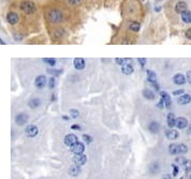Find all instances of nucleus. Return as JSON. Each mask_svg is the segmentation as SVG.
<instances>
[{
  "label": "nucleus",
  "mask_w": 191,
  "mask_h": 179,
  "mask_svg": "<svg viewBox=\"0 0 191 179\" xmlns=\"http://www.w3.org/2000/svg\"><path fill=\"white\" fill-rule=\"evenodd\" d=\"M185 162H186V159L184 158L183 156L177 157L176 159H175V163H176V164H178V165H182V166H183Z\"/></svg>",
  "instance_id": "obj_29"
},
{
  "label": "nucleus",
  "mask_w": 191,
  "mask_h": 179,
  "mask_svg": "<svg viewBox=\"0 0 191 179\" xmlns=\"http://www.w3.org/2000/svg\"><path fill=\"white\" fill-rule=\"evenodd\" d=\"M142 94H143L144 98H147V99H150V100H152L155 98V95H154V93L152 91H150L149 89H146L142 91Z\"/></svg>",
  "instance_id": "obj_23"
},
{
  "label": "nucleus",
  "mask_w": 191,
  "mask_h": 179,
  "mask_svg": "<svg viewBox=\"0 0 191 179\" xmlns=\"http://www.w3.org/2000/svg\"><path fill=\"white\" fill-rule=\"evenodd\" d=\"M159 172V164L157 162H153L150 165V173L151 174H157Z\"/></svg>",
  "instance_id": "obj_25"
},
{
  "label": "nucleus",
  "mask_w": 191,
  "mask_h": 179,
  "mask_svg": "<svg viewBox=\"0 0 191 179\" xmlns=\"http://www.w3.org/2000/svg\"><path fill=\"white\" fill-rule=\"evenodd\" d=\"M189 179H191V176H190V177H189Z\"/></svg>",
  "instance_id": "obj_46"
},
{
  "label": "nucleus",
  "mask_w": 191,
  "mask_h": 179,
  "mask_svg": "<svg viewBox=\"0 0 191 179\" xmlns=\"http://www.w3.org/2000/svg\"><path fill=\"white\" fill-rule=\"evenodd\" d=\"M185 37H187V39H191V28H189L188 30L186 31Z\"/></svg>",
  "instance_id": "obj_38"
},
{
  "label": "nucleus",
  "mask_w": 191,
  "mask_h": 179,
  "mask_svg": "<svg viewBox=\"0 0 191 179\" xmlns=\"http://www.w3.org/2000/svg\"><path fill=\"white\" fill-rule=\"evenodd\" d=\"M68 2L71 6H77V4H79L81 2V0H68Z\"/></svg>",
  "instance_id": "obj_36"
},
{
  "label": "nucleus",
  "mask_w": 191,
  "mask_h": 179,
  "mask_svg": "<svg viewBox=\"0 0 191 179\" xmlns=\"http://www.w3.org/2000/svg\"><path fill=\"white\" fill-rule=\"evenodd\" d=\"M129 29H130L131 31H133V32H138L139 29H140V24L137 21H133L130 26H129Z\"/></svg>",
  "instance_id": "obj_26"
},
{
  "label": "nucleus",
  "mask_w": 191,
  "mask_h": 179,
  "mask_svg": "<svg viewBox=\"0 0 191 179\" xmlns=\"http://www.w3.org/2000/svg\"><path fill=\"white\" fill-rule=\"evenodd\" d=\"M188 126V120L186 117H183V116H180V117L176 118V127L178 129H185L186 127Z\"/></svg>",
  "instance_id": "obj_12"
},
{
  "label": "nucleus",
  "mask_w": 191,
  "mask_h": 179,
  "mask_svg": "<svg viewBox=\"0 0 191 179\" xmlns=\"http://www.w3.org/2000/svg\"><path fill=\"white\" fill-rule=\"evenodd\" d=\"M163 179H172V177L170 176V175H168V174H167V175H165V176L163 177Z\"/></svg>",
  "instance_id": "obj_44"
},
{
  "label": "nucleus",
  "mask_w": 191,
  "mask_h": 179,
  "mask_svg": "<svg viewBox=\"0 0 191 179\" xmlns=\"http://www.w3.org/2000/svg\"><path fill=\"white\" fill-rule=\"evenodd\" d=\"M182 19L186 24H190L191 22V12L190 11H185L182 13Z\"/></svg>",
  "instance_id": "obj_22"
},
{
  "label": "nucleus",
  "mask_w": 191,
  "mask_h": 179,
  "mask_svg": "<svg viewBox=\"0 0 191 179\" xmlns=\"http://www.w3.org/2000/svg\"><path fill=\"white\" fill-rule=\"evenodd\" d=\"M48 19L53 24H58L63 19V13L60 10H51L47 15Z\"/></svg>",
  "instance_id": "obj_2"
},
{
  "label": "nucleus",
  "mask_w": 191,
  "mask_h": 179,
  "mask_svg": "<svg viewBox=\"0 0 191 179\" xmlns=\"http://www.w3.org/2000/svg\"><path fill=\"white\" fill-rule=\"evenodd\" d=\"M73 161H75V164H78V165H80V166H82V165L85 164L86 161H87V157H86V155H84V154L75 155V158H73Z\"/></svg>",
  "instance_id": "obj_9"
},
{
  "label": "nucleus",
  "mask_w": 191,
  "mask_h": 179,
  "mask_svg": "<svg viewBox=\"0 0 191 179\" xmlns=\"http://www.w3.org/2000/svg\"><path fill=\"white\" fill-rule=\"evenodd\" d=\"M70 150H71V153H73L75 155L83 154L84 150H85V146H84L83 143L77 142L75 144H73V145L70 147Z\"/></svg>",
  "instance_id": "obj_3"
},
{
  "label": "nucleus",
  "mask_w": 191,
  "mask_h": 179,
  "mask_svg": "<svg viewBox=\"0 0 191 179\" xmlns=\"http://www.w3.org/2000/svg\"><path fill=\"white\" fill-rule=\"evenodd\" d=\"M26 134L28 135L29 137H34L38 134V128L35 126V125H29L27 128H26Z\"/></svg>",
  "instance_id": "obj_6"
},
{
  "label": "nucleus",
  "mask_w": 191,
  "mask_h": 179,
  "mask_svg": "<svg viewBox=\"0 0 191 179\" xmlns=\"http://www.w3.org/2000/svg\"><path fill=\"white\" fill-rule=\"evenodd\" d=\"M70 115H71V117L77 118V117H79V115H80V113H79L78 110L71 109V110H70Z\"/></svg>",
  "instance_id": "obj_34"
},
{
  "label": "nucleus",
  "mask_w": 191,
  "mask_h": 179,
  "mask_svg": "<svg viewBox=\"0 0 191 179\" xmlns=\"http://www.w3.org/2000/svg\"><path fill=\"white\" fill-rule=\"evenodd\" d=\"M46 83H47V78H46L45 76H38V77H36V79H35L36 87L43 89V87H45Z\"/></svg>",
  "instance_id": "obj_11"
},
{
  "label": "nucleus",
  "mask_w": 191,
  "mask_h": 179,
  "mask_svg": "<svg viewBox=\"0 0 191 179\" xmlns=\"http://www.w3.org/2000/svg\"><path fill=\"white\" fill-rule=\"evenodd\" d=\"M29 120V116L26 113H19V114L17 115L16 118H15V122L18 126H22V125H25Z\"/></svg>",
  "instance_id": "obj_7"
},
{
  "label": "nucleus",
  "mask_w": 191,
  "mask_h": 179,
  "mask_svg": "<svg viewBox=\"0 0 191 179\" xmlns=\"http://www.w3.org/2000/svg\"><path fill=\"white\" fill-rule=\"evenodd\" d=\"M178 151H180V155H185L187 154L188 151V146L182 143V144H178Z\"/></svg>",
  "instance_id": "obj_27"
},
{
  "label": "nucleus",
  "mask_w": 191,
  "mask_h": 179,
  "mask_svg": "<svg viewBox=\"0 0 191 179\" xmlns=\"http://www.w3.org/2000/svg\"><path fill=\"white\" fill-rule=\"evenodd\" d=\"M71 129H73V130H81V127L79 125H72Z\"/></svg>",
  "instance_id": "obj_43"
},
{
  "label": "nucleus",
  "mask_w": 191,
  "mask_h": 179,
  "mask_svg": "<svg viewBox=\"0 0 191 179\" xmlns=\"http://www.w3.org/2000/svg\"><path fill=\"white\" fill-rule=\"evenodd\" d=\"M172 168H173V176H176L178 173V168L175 164H172Z\"/></svg>",
  "instance_id": "obj_37"
},
{
  "label": "nucleus",
  "mask_w": 191,
  "mask_h": 179,
  "mask_svg": "<svg viewBox=\"0 0 191 179\" xmlns=\"http://www.w3.org/2000/svg\"><path fill=\"white\" fill-rule=\"evenodd\" d=\"M83 140L85 143H87V144H90V143L92 142V137H90V135H88V134H83Z\"/></svg>",
  "instance_id": "obj_33"
},
{
  "label": "nucleus",
  "mask_w": 191,
  "mask_h": 179,
  "mask_svg": "<svg viewBox=\"0 0 191 179\" xmlns=\"http://www.w3.org/2000/svg\"><path fill=\"white\" fill-rule=\"evenodd\" d=\"M138 61L140 62V64H141V66H143V65L146 64V62H147V59H144V58H139Z\"/></svg>",
  "instance_id": "obj_41"
},
{
  "label": "nucleus",
  "mask_w": 191,
  "mask_h": 179,
  "mask_svg": "<svg viewBox=\"0 0 191 179\" xmlns=\"http://www.w3.org/2000/svg\"><path fill=\"white\" fill-rule=\"evenodd\" d=\"M58 69H49L48 72H49L50 74H53V75H60L61 74V72H56Z\"/></svg>",
  "instance_id": "obj_40"
},
{
  "label": "nucleus",
  "mask_w": 191,
  "mask_h": 179,
  "mask_svg": "<svg viewBox=\"0 0 191 179\" xmlns=\"http://www.w3.org/2000/svg\"><path fill=\"white\" fill-rule=\"evenodd\" d=\"M188 134H190V135H191V125L189 126V128H188Z\"/></svg>",
  "instance_id": "obj_45"
},
{
  "label": "nucleus",
  "mask_w": 191,
  "mask_h": 179,
  "mask_svg": "<svg viewBox=\"0 0 191 179\" xmlns=\"http://www.w3.org/2000/svg\"><path fill=\"white\" fill-rule=\"evenodd\" d=\"M160 95V100L163 102L165 107L167 109H170L171 108V98H170V95L167 92H160L159 93Z\"/></svg>",
  "instance_id": "obj_5"
},
{
  "label": "nucleus",
  "mask_w": 191,
  "mask_h": 179,
  "mask_svg": "<svg viewBox=\"0 0 191 179\" xmlns=\"http://www.w3.org/2000/svg\"><path fill=\"white\" fill-rule=\"evenodd\" d=\"M20 9H21V11L23 13H26V14H32V13H34L36 11V6L32 1L26 0V1H22L21 2Z\"/></svg>",
  "instance_id": "obj_1"
},
{
  "label": "nucleus",
  "mask_w": 191,
  "mask_h": 179,
  "mask_svg": "<svg viewBox=\"0 0 191 179\" xmlns=\"http://www.w3.org/2000/svg\"><path fill=\"white\" fill-rule=\"evenodd\" d=\"M54 85H55V79H54V77H52V78H50V80H49V87L50 89H53Z\"/></svg>",
  "instance_id": "obj_35"
},
{
  "label": "nucleus",
  "mask_w": 191,
  "mask_h": 179,
  "mask_svg": "<svg viewBox=\"0 0 191 179\" xmlns=\"http://www.w3.org/2000/svg\"><path fill=\"white\" fill-rule=\"evenodd\" d=\"M80 173H81L80 165L73 164L69 168V175H71V176L77 177V176H79V175H80Z\"/></svg>",
  "instance_id": "obj_17"
},
{
  "label": "nucleus",
  "mask_w": 191,
  "mask_h": 179,
  "mask_svg": "<svg viewBox=\"0 0 191 179\" xmlns=\"http://www.w3.org/2000/svg\"><path fill=\"white\" fill-rule=\"evenodd\" d=\"M185 11H187V3L184 2V1L177 2L176 6H175V12L178 13V14H182Z\"/></svg>",
  "instance_id": "obj_14"
},
{
  "label": "nucleus",
  "mask_w": 191,
  "mask_h": 179,
  "mask_svg": "<svg viewBox=\"0 0 191 179\" xmlns=\"http://www.w3.org/2000/svg\"><path fill=\"white\" fill-rule=\"evenodd\" d=\"M73 65L78 70H81L85 67V61H84L83 58H75L73 60Z\"/></svg>",
  "instance_id": "obj_15"
},
{
  "label": "nucleus",
  "mask_w": 191,
  "mask_h": 179,
  "mask_svg": "<svg viewBox=\"0 0 191 179\" xmlns=\"http://www.w3.org/2000/svg\"><path fill=\"white\" fill-rule=\"evenodd\" d=\"M148 129H149L150 132H152V133H157L159 130H160V126H159V124L157 122H151L149 124V126H148Z\"/></svg>",
  "instance_id": "obj_18"
},
{
  "label": "nucleus",
  "mask_w": 191,
  "mask_h": 179,
  "mask_svg": "<svg viewBox=\"0 0 191 179\" xmlns=\"http://www.w3.org/2000/svg\"><path fill=\"white\" fill-rule=\"evenodd\" d=\"M166 137H167V139H169V140L174 141V140H177V139H178L180 133H178V131L174 130L173 128H170L169 130H167L166 131Z\"/></svg>",
  "instance_id": "obj_10"
},
{
  "label": "nucleus",
  "mask_w": 191,
  "mask_h": 179,
  "mask_svg": "<svg viewBox=\"0 0 191 179\" xmlns=\"http://www.w3.org/2000/svg\"><path fill=\"white\" fill-rule=\"evenodd\" d=\"M187 81L191 84V70H189L188 73H187Z\"/></svg>",
  "instance_id": "obj_42"
},
{
  "label": "nucleus",
  "mask_w": 191,
  "mask_h": 179,
  "mask_svg": "<svg viewBox=\"0 0 191 179\" xmlns=\"http://www.w3.org/2000/svg\"><path fill=\"white\" fill-rule=\"evenodd\" d=\"M191 101V96L189 94H182L177 98V102L180 105H187Z\"/></svg>",
  "instance_id": "obj_13"
},
{
  "label": "nucleus",
  "mask_w": 191,
  "mask_h": 179,
  "mask_svg": "<svg viewBox=\"0 0 191 179\" xmlns=\"http://www.w3.org/2000/svg\"><path fill=\"white\" fill-rule=\"evenodd\" d=\"M182 94H184V90H177L173 92V95H182Z\"/></svg>",
  "instance_id": "obj_39"
},
{
  "label": "nucleus",
  "mask_w": 191,
  "mask_h": 179,
  "mask_svg": "<svg viewBox=\"0 0 191 179\" xmlns=\"http://www.w3.org/2000/svg\"><path fill=\"white\" fill-rule=\"evenodd\" d=\"M167 124L169 128H173L174 126H176V117L173 113H169L167 116Z\"/></svg>",
  "instance_id": "obj_16"
},
{
  "label": "nucleus",
  "mask_w": 191,
  "mask_h": 179,
  "mask_svg": "<svg viewBox=\"0 0 191 179\" xmlns=\"http://www.w3.org/2000/svg\"><path fill=\"white\" fill-rule=\"evenodd\" d=\"M169 153L171 155H180V151H178V144H175V143H172L169 145Z\"/></svg>",
  "instance_id": "obj_21"
},
{
  "label": "nucleus",
  "mask_w": 191,
  "mask_h": 179,
  "mask_svg": "<svg viewBox=\"0 0 191 179\" xmlns=\"http://www.w3.org/2000/svg\"><path fill=\"white\" fill-rule=\"evenodd\" d=\"M39 105H40V99L39 98H33V99H31L29 101V107L32 108V109H35V108L39 107Z\"/></svg>",
  "instance_id": "obj_24"
},
{
  "label": "nucleus",
  "mask_w": 191,
  "mask_h": 179,
  "mask_svg": "<svg viewBox=\"0 0 191 179\" xmlns=\"http://www.w3.org/2000/svg\"><path fill=\"white\" fill-rule=\"evenodd\" d=\"M6 20H8V22L10 25H15V24H17L18 20H19V16H18L15 12H10V13H8V15H6Z\"/></svg>",
  "instance_id": "obj_8"
},
{
  "label": "nucleus",
  "mask_w": 191,
  "mask_h": 179,
  "mask_svg": "<svg viewBox=\"0 0 191 179\" xmlns=\"http://www.w3.org/2000/svg\"><path fill=\"white\" fill-rule=\"evenodd\" d=\"M148 73V79H149V82H156V75L155 73H153L152 70H147Z\"/></svg>",
  "instance_id": "obj_28"
},
{
  "label": "nucleus",
  "mask_w": 191,
  "mask_h": 179,
  "mask_svg": "<svg viewBox=\"0 0 191 179\" xmlns=\"http://www.w3.org/2000/svg\"><path fill=\"white\" fill-rule=\"evenodd\" d=\"M184 168H185L186 172L191 171V160H186V162L184 163Z\"/></svg>",
  "instance_id": "obj_32"
},
{
  "label": "nucleus",
  "mask_w": 191,
  "mask_h": 179,
  "mask_svg": "<svg viewBox=\"0 0 191 179\" xmlns=\"http://www.w3.org/2000/svg\"><path fill=\"white\" fill-rule=\"evenodd\" d=\"M77 142H79L78 137L73 133L67 134L66 137H65V139H64V143H65L67 146H69V147H71V146L73 145V144H75Z\"/></svg>",
  "instance_id": "obj_4"
},
{
  "label": "nucleus",
  "mask_w": 191,
  "mask_h": 179,
  "mask_svg": "<svg viewBox=\"0 0 191 179\" xmlns=\"http://www.w3.org/2000/svg\"><path fill=\"white\" fill-rule=\"evenodd\" d=\"M130 61V59H123V58H122V59H120V58H117L116 59V62H117V64H119V65H122V66H123V65H125V64H127V62Z\"/></svg>",
  "instance_id": "obj_30"
},
{
  "label": "nucleus",
  "mask_w": 191,
  "mask_h": 179,
  "mask_svg": "<svg viewBox=\"0 0 191 179\" xmlns=\"http://www.w3.org/2000/svg\"><path fill=\"white\" fill-rule=\"evenodd\" d=\"M173 81H174L175 84L182 85V84H184L186 82V78L183 74H176V75H174V77H173Z\"/></svg>",
  "instance_id": "obj_19"
},
{
  "label": "nucleus",
  "mask_w": 191,
  "mask_h": 179,
  "mask_svg": "<svg viewBox=\"0 0 191 179\" xmlns=\"http://www.w3.org/2000/svg\"><path fill=\"white\" fill-rule=\"evenodd\" d=\"M133 72H134L133 66L131 64H129V63L122 66V73L125 74V75H131V74H133Z\"/></svg>",
  "instance_id": "obj_20"
},
{
  "label": "nucleus",
  "mask_w": 191,
  "mask_h": 179,
  "mask_svg": "<svg viewBox=\"0 0 191 179\" xmlns=\"http://www.w3.org/2000/svg\"><path fill=\"white\" fill-rule=\"evenodd\" d=\"M43 61L45 63H47V64L51 65V66H53V65L55 64V59H52V58H45V59H43Z\"/></svg>",
  "instance_id": "obj_31"
}]
</instances>
